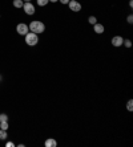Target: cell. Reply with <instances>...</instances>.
<instances>
[{
    "mask_svg": "<svg viewBox=\"0 0 133 147\" xmlns=\"http://www.w3.org/2000/svg\"><path fill=\"white\" fill-rule=\"evenodd\" d=\"M29 31L39 35V33H43V32L45 31V25L41 23V21H39V20H35V21H31L29 24Z\"/></svg>",
    "mask_w": 133,
    "mask_h": 147,
    "instance_id": "cell-1",
    "label": "cell"
},
{
    "mask_svg": "<svg viewBox=\"0 0 133 147\" xmlns=\"http://www.w3.org/2000/svg\"><path fill=\"white\" fill-rule=\"evenodd\" d=\"M25 43H27V45H29V47H35V45L39 43L37 35L33 33V32H28L25 35Z\"/></svg>",
    "mask_w": 133,
    "mask_h": 147,
    "instance_id": "cell-2",
    "label": "cell"
},
{
    "mask_svg": "<svg viewBox=\"0 0 133 147\" xmlns=\"http://www.w3.org/2000/svg\"><path fill=\"white\" fill-rule=\"evenodd\" d=\"M69 7V9L72 12H80L81 11V4L77 1V0H69V3L67 4Z\"/></svg>",
    "mask_w": 133,
    "mask_h": 147,
    "instance_id": "cell-3",
    "label": "cell"
},
{
    "mask_svg": "<svg viewBox=\"0 0 133 147\" xmlns=\"http://www.w3.org/2000/svg\"><path fill=\"white\" fill-rule=\"evenodd\" d=\"M16 32H17L19 35H21V36H25L27 33L29 32V28H28L27 24L20 23V24H17V27H16Z\"/></svg>",
    "mask_w": 133,
    "mask_h": 147,
    "instance_id": "cell-4",
    "label": "cell"
},
{
    "mask_svg": "<svg viewBox=\"0 0 133 147\" xmlns=\"http://www.w3.org/2000/svg\"><path fill=\"white\" fill-rule=\"evenodd\" d=\"M23 9L27 15H33L35 13V5L31 1H27V3L23 4Z\"/></svg>",
    "mask_w": 133,
    "mask_h": 147,
    "instance_id": "cell-5",
    "label": "cell"
},
{
    "mask_svg": "<svg viewBox=\"0 0 133 147\" xmlns=\"http://www.w3.org/2000/svg\"><path fill=\"white\" fill-rule=\"evenodd\" d=\"M122 41H124V39H122L121 36H114L113 39H112V45L118 48V47H121L122 45Z\"/></svg>",
    "mask_w": 133,
    "mask_h": 147,
    "instance_id": "cell-6",
    "label": "cell"
},
{
    "mask_svg": "<svg viewBox=\"0 0 133 147\" xmlns=\"http://www.w3.org/2000/svg\"><path fill=\"white\" fill-rule=\"evenodd\" d=\"M93 29H95V32L97 33V35H101V33H104V31H105L104 25L103 24H100V23H96L95 25H93Z\"/></svg>",
    "mask_w": 133,
    "mask_h": 147,
    "instance_id": "cell-7",
    "label": "cell"
},
{
    "mask_svg": "<svg viewBox=\"0 0 133 147\" xmlns=\"http://www.w3.org/2000/svg\"><path fill=\"white\" fill-rule=\"evenodd\" d=\"M44 144H45V147H56L57 146V142L53 139V138H48Z\"/></svg>",
    "mask_w": 133,
    "mask_h": 147,
    "instance_id": "cell-8",
    "label": "cell"
},
{
    "mask_svg": "<svg viewBox=\"0 0 133 147\" xmlns=\"http://www.w3.org/2000/svg\"><path fill=\"white\" fill-rule=\"evenodd\" d=\"M23 0H13V7L15 8H23Z\"/></svg>",
    "mask_w": 133,
    "mask_h": 147,
    "instance_id": "cell-9",
    "label": "cell"
},
{
    "mask_svg": "<svg viewBox=\"0 0 133 147\" xmlns=\"http://www.w3.org/2000/svg\"><path fill=\"white\" fill-rule=\"evenodd\" d=\"M88 23L91 24V25H95V24L97 23V19H96L95 16H89V17H88Z\"/></svg>",
    "mask_w": 133,
    "mask_h": 147,
    "instance_id": "cell-10",
    "label": "cell"
},
{
    "mask_svg": "<svg viewBox=\"0 0 133 147\" xmlns=\"http://www.w3.org/2000/svg\"><path fill=\"white\" fill-rule=\"evenodd\" d=\"M0 139L1 140L7 139V130H1V129H0Z\"/></svg>",
    "mask_w": 133,
    "mask_h": 147,
    "instance_id": "cell-11",
    "label": "cell"
},
{
    "mask_svg": "<svg viewBox=\"0 0 133 147\" xmlns=\"http://www.w3.org/2000/svg\"><path fill=\"white\" fill-rule=\"evenodd\" d=\"M48 3H49V0H37V4L40 7H45Z\"/></svg>",
    "mask_w": 133,
    "mask_h": 147,
    "instance_id": "cell-12",
    "label": "cell"
},
{
    "mask_svg": "<svg viewBox=\"0 0 133 147\" xmlns=\"http://www.w3.org/2000/svg\"><path fill=\"white\" fill-rule=\"evenodd\" d=\"M122 45H125L126 48H130V47H132V41H130L129 39H126V40L122 41Z\"/></svg>",
    "mask_w": 133,
    "mask_h": 147,
    "instance_id": "cell-13",
    "label": "cell"
},
{
    "mask_svg": "<svg viewBox=\"0 0 133 147\" xmlns=\"http://www.w3.org/2000/svg\"><path fill=\"white\" fill-rule=\"evenodd\" d=\"M8 127H9V126H8V122H0V129H1V130H8Z\"/></svg>",
    "mask_w": 133,
    "mask_h": 147,
    "instance_id": "cell-14",
    "label": "cell"
},
{
    "mask_svg": "<svg viewBox=\"0 0 133 147\" xmlns=\"http://www.w3.org/2000/svg\"><path fill=\"white\" fill-rule=\"evenodd\" d=\"M126 109H128L129 111H132V110H133V101L132 100L128 101V103H126Z\"/></svg>",
    "mask_w": 133,
    "mask_h": 147,
    "instance_id": "cell-15",
    "label": "cell"
},
{
    "mask_svg": "<svg viewBox=\"0 0 133 147\" xmlns=\"http://www.w3.org/2000/svg\"><path fill=\"white\" fill-rule=\"evenodd\" d=\"M0 122H8V115L7 114H0Z\"/></svg>",
    "mask_w": 133,
    "mask_h": 147,
    "instance_id": "cell-16",
    "label": "cell"
},
{
    "mask_svg": "<svg viewBox=\"0 0 133 147\" xmlns=\"http://www.w3.org/2000/svg\"><path fill=\"white\" fill-rule=\"evenodd\" d=\"M126 20H128V23H129V24H132V23H133V16L129 15L128 17H126Z\"/></svg>",
    "mask_w": 133,
    "mask_h": 147,
    "instance_id": "cell-17",
    "label": "cell"
},
{
    "mask_svg": "<svg viewBox=\"0 0 133 147\" xmlns=\"http://www.w3.org/2000/svg\"><path fill=\"white\" fill-rule=\"evenodd\" d=\"M15 146V144L12 143V142H7V143H5V147H13Z\"/></svg>",
    "mask_w": 133,
    "mask_h": 147,
    "instance_id": "cell-18",
    "label": "cell"
},
{
    "mask_svg": "<svg viewBox=\"0 0 133 147\" xmlns=\"http://www.w3.org/2000/svg\"><path fill=\"white\" fill-rule=\"evenodd\" d=\"M61 4H68L69 3V0H59Z\"/></svg>",
    "mask_w": 133,
    "mask_h": 147,
    "instance_id": "cell-19",
    "label": "cell"
},
{
    "mask_svg": "<svg viewBox=\"0 0 133 147\" xmlns=\"http://www.w3.org/2000/svg\"><path fill=\"white\" fill-rule=\"evenodd\" d=\"M59 0H49V3H57Z\"/></svg>",
    "mask_w": 133,
    "mask_h": 147,
    "instance_id": "cell-20",
    "label": "cell"
},
{
    "mask_svg": "<svg viewBox=\"0 0 133 147\" xmlns=\"http://www.w3.org/2000/svg\"><path fill=\"white\" fill-rule=\"evenodd\" d=\"M23 1H24V3H27V1H31V0H23Z\"/></svg>",
    "mask_w": 133,
    "mask_h": 147,
    "instance_id": "cell-21",
    "label": "cell"
},
{
    "mask_svg": "<svg viewBox=\"0 0 133 147\" xmlns=\"http://www.w3.org/2000/svg\"><path fill=\"white\" fill-rule=\"evenodd\" d=\"M0 78H1V77H0Z\"/></svg>",
    "mask_w": 133,
    "mask_h": 147,
    "instance_id": "cell-22",
    "label": "cell"
}]
</instances>
